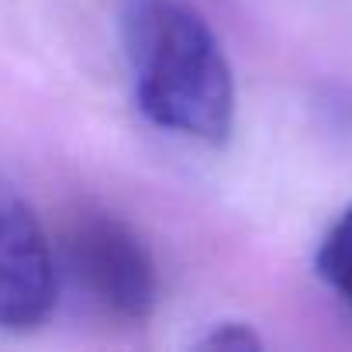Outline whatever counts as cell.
I'll use <instances>...</instances> for the list:
<instances>
[{
  "instance_id": "6da1fadb",
  "label": "cell",
  "mask_w": 352,
  "mask_h": 352,
  "mask_svg": "<svg viewBox=\"0 0 352 352\" xmlns=\"http://www.w3.org/2000/svg\"><path fill=\"white\" fill-rule=\"evenodd\" d=\"M124 49L142 114L184 138L225 142L235 80L208 21L176 0H142L124 21Z\"/></svg>"
},
{
  "instance_id": "7a4b0ae2",
  "label": "cell",
  "mask_w": 352,
  "mask_h": 352,
  "mask_svg": "<svg viewBox=\"0 0 352 352\" xmlns=\"http://www.w3.org/2000/svg\"><path fill=\"white\" fill-rule=\"evenodd\" d=\"M66 270L104 314L145 321L155 307V266L142 239L118 218L83 211L66 228Z\"/></svg>"
},
{
  "instance_id": "3957f363",
  "label": "cell",
  "mask_w": 352,
  "mask_h": 352,
  "mask_svg": "<svg viewBox=\"0 0 352 352\" xmlns=\"http://www.w3.org/2000/svg\"><path fill=\"white\" fill-rule=\"evenodd\" d=\"M56 304V259L35 211L0 184V328L25 331Z\"/></svg>"
},
{
  "instance_id": "277c9868",
  "label": "cell",
  "mask_w": 352,
  "mask_h": 352,
  "mask_svg": "<svg viewBox=\"0 0 352 352\" xmlns=\"http://www.w3.org/2000/svg\"><path fill=\"white\" fill-rule=\"evenodd\" d=\"M318 276L338 294V300L352 311V208L338 214L318 249Z\"/></svg>"
},
{
  "instance_id": "5b68a950",
  "label": "cell",
  "mask_w": 352,
  "mask_h": 352,
  "mask_svg": "<svg viewBox=\"0 0 352 352\" xmlns=\"http://www.w3.org/2000/svg\"><path fill=\"white\" fill-rule=\"evenodd\" d=\"M204 349H259L263 338L249 328V324H239V321H228V324H218L208 338H201Z\"/></svg>"
}]
</instances>
